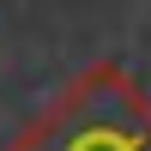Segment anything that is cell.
I'll use <instances>...</instances> for the list:
<instances>
[{
	"mask_svg": "<svg viewBox=\"0 0 151 151\" xmlns=\"http://www.w3.org/2000/svg\"><path fill=\"white\" fill-rule=\"evenodd\" d=\"M6 151H151V91L121 60L73 73Z\"/></svg>",
	"mask_w": 151,
	"mask_h": 151,
	"instance_id": "cell-1",
	"label": "cell"
}]
</instances>
